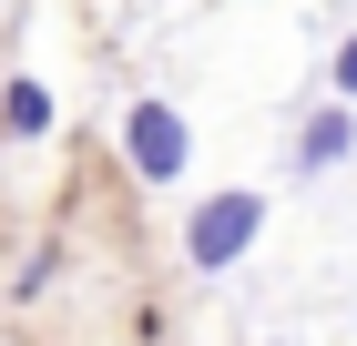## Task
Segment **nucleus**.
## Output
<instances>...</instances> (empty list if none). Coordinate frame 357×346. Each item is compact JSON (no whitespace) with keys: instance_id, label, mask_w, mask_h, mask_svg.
<instances>
[{"instance_id":"obj_4","label":"nucleus","mask_w":357,"mask_h":346,"mask_svg":"<svg viewBox=\"0 0 357 346\" xmlns=\"http://www.w3.org/2000/svg\"><path fill=\"white\" fill-rule=\"evenodd\" d=\"M0 133H10V143H41V133H52V81H31V72L0 81Z\"/></svg>"},{"instance_id":"obj_6","label":"nucleus","mask_w":357,"mask_h":346,"mask_svg":"<svg viewBox=\"0 0 357 346\" xmlns=\"http://www.w3.org/2000/svg\"><path fill=\"white\" fill-rule=\"evenodd\" d=\"M266 346H286V336H266Z\"/></svg>"},{"instance_id":"obj_5","label":"nucleus","mask_w":357,"mask_h":346,"mask_svg":"<svg viewBox=\"0 0 357 346\" xmlns=\"http://www.w3.org/2000/svg\"><path fill=\"white\" fill-rule=\"evenodd\" d=\"M327 81H337V102H357V31L337 41V61H327Z\"/></svg>"},{"instance_id":"obj_3","label":"nucleus","mask_w":357,"mask_h":346,"mask_svg":"<svg viewBox=\"0 0 357 346\" xmlns=\"http://www.w3.org/2000/svg\"><path fill=\"white\" fill-rule=\"evenodd\" d=\"M286 163H296V173H337V163H357V102H317V112L296 123V153H286Z\"/></svg>"},{"instance_id":"obj_2","label":"nucleus","mask_w":357,"mask_h":346,"mask_svg":"<svg viewBox=\"0 0 357 346\" xmlns=\"http://www.w3.org/2000/svg\"><path fill=\"white\" fill-rule=\"evenodd\" d=\"M123 163H133L143 184H184V163H194V123L174 102H133L123 112Z\"/></svg>"},{"instance_id":"obj_1","label":"nucleus","mask_w":357,"mask_h":346,"mask_svg":"<svg viewBox=\"0 0 357 346\" xmlns=\"http://www.w3.org/2000/svg\"><path fill=\"white\" fill-rule=\"evenodd\" d=\"M266 194H255V184H235V194H204V204H194L184 214V265L194 275H225V265H245V255H255V235H266Z\"/></svg>"}]
</instances>
